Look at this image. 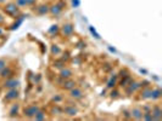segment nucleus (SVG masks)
Returning <instances> with one entry per match:
<instances>
[{"label": "nucleus", "mask_w": 162, "mask_h": 121, "mask_svg": "<svg viewBox=\"0 0 162 121\" xmlns=\"http://www.w3.org/2000/svg\"><path fill=\"white\" fill-rule=\"evenodd\" d=\"M39 109H40V107L38 104H31V105L26 107V108L23 109V115L27 119H33L35 113H37Z\"/></svg>", "instance_id": "nucleus-1"}, {"label": "nucleus", "mask_w": 162, "mask_h": 121, "mask_svg": "<svg viewBox=\"0 0 162 121\" xmlns=\"http://www.w3.org/2000/svg\"><path fill=\"white\" fill-rule=\"evenodd\" d=\"M66 5L64 3H57V4H54V5H51L50 7H49V13H51L52 16H57L60 15V13L62 12V10H64V7Z\"/></svg>", "instance_id": "nucleus-2"}, {"label": "nucleus", "mask_w": 162, "mask_h": 121, "mask_svg": "<svg viewBox=\"0 0 162 121\" xmlns=\"http://www.w3.org/2000/svg\"><path fill=\"white\" fill-rule=\"evenodd\" d=\"M19 85H20V81L17 79H15V78H7L5 81H4L3 86H4V88L10 90V88H17V87H19Z\"/></svg>", "instance_id": "nucleus-3"}, {"label": "nucleus", "mask_w": 162, "mask_h": 121, "mask_svg": "<svg viewBox=\"0 0 162 121\" xmlns=\"http://www.w3.org/2000/svg\"><path fill=\"white\" fill-rule=\"evenodd\" d=\"M84 96V92L82 91V88H79L77 86H74L73 88L70 90V97L72 99H79V98H82Z\"/></svg>", "instance_id": "nucleus-4"}, {"label": "nucleus", "mask_w": 162, "mask_h": 121, "mask_svg": "<svg viewBox=\"0 0 162 121\" xmlns=\"http://www.w3.org/2000/svg\"><path fill=\"white\" fill-rule=\"evenodd\" d=\"M20 96V92L17 88H10L7 90L6 95H5V99L6 101H16Z\"/></svg>", "instance_id": "nucleus-5"}, {"label": "nucleus", "mask_w": 162, "mask_h": 121, "mask_svg": "<svg viewBox=\"0 0 162 121\" xmlns=\"http://www.w3.org/2000/svg\"><path fill=\"white\" fill-rule=\"evenodd\" d=\"M143 114H144V111L141 108L134 107L133 109H130V116L134 120H143Z\"/></svg>", "instance_id": "nucleus-6"}, {"label": "nucleus", "mask_w": 162, "mask_h": 121, "mask_svg": "<svg viewBox=\"0 0 162 121\" xmlns=\"http://www.w3.org/2000/svg\"><path fill=\"white\" fill-rule=\"evenodd\" d=\"M151 114L154 116V120H157V121L162 120V108L159 104H156L151 108Z\"/></svg>", "instance_id": "nucleus-7"}, {"label": "nucleus", "mask_w": 162, "mask_h": 121, "mask_svg": "<svg viewBox=\"0 0 162 121\" xmlns=\"http://www.w3.org/2000/svg\"><path fill=\"white\" fill-rule=\"evenodd\" d=\"M62 113H65V115L67 116H76L78 114V109L77 108H74V105H66L64 109H62Z\"/></svg>", "instance_id": "nucleus-8"}, {"label": "nucleus", "mask_w": 162, "mask_h": 121, "mask_svg": "<svg viewBox=\"0 0 162 121\" xmlns=\"http://www.w3.org/2000/svg\"><path fill=\"white\" fill-rule=\"evenodd\" d=\"M60 78L61 79H64V80H66V79H71L72 77H73V71H72L70 68H66V67H64V68H61V70H60Z\"/></svg>", "instance_id": "nucleus-9"}, {"label": "nucleus", "mask_w": 162, "mask_h": 121, "mask_svg": "<svg viewBox=\"0 0 162 121\" xmlns=\"http://www.w3.org/2000/svg\"><path fill=\"white\" fill-rule=\"evenodd\" d=\"M5 11L9 13V15L17 16L19 15V6H17L16 4H7L6 7H5Z\"/></svg>", "instance_id": "nucleus-10"}, {"label": "nucleus", "mask_w": 162, "mask_h": 121, "mask_svg": "<svg viewBox=\"0 0 162 121\" xmlns=\"http://www.w3.org/2000/svg\"><path fill=\"white\" fill-rule=\"evenodd\" d=\"M49 6L48 4H42V5H39L35 7V13L39 16H44V15H46V13H49Z\"/></svg>", "instance_id": "nucleus-11"}, {"label": "nucleus", "mask_w": 162, "mask_h": 121, "mask_svg": "<svg viewBox=\"0 0 162 121\" xmlns=\"http://www.w3.org/2000/svg\"><path fill=\"white\" fill-rule=\"evenodd\" d=\"M74 86H77V82L72 79H66L62 81V88L66 90V91H70V90L73 88Z\"/></svg>", "instance_id": "nucleus-12"}, {"label": "nucleus", "mask_w": 162, "mask_h": 121, "mask_svg": "<svg viewBox=\"0 0 162 121\" xmlns=\"http://www.w3.org/2000/svg\"><path fill=\"white\" fill-rule=\"evenodd\" d=\"M11 75H12V68L11 67H4V68L0 70V78L1 79H7V78H11Z\"/></svg>", "instance_id": "nucleus-13"}, {"label": "nucleus", "mask_w": 162, "mask_h": 121, "mask_svg": "<svg viewBox=\"0 0 162 121\" xmlns=\"http://www.w3.org/2000/svg\"><path fill=\"white\" fill-rule=\"evenodd\" d=\"M162 97V91L160 88H151V95H150V99L152 101H160Z\"/></svg>", "instance_id": "nucleus-14"}, {"label": "nucleus", "mask_w": 162, "mask_h": 121, "mask_svg": "<svg viewBox=\"0 0 162 121\" xmlns=\"http://www.w3.org/2000/svg\"><path fill=\"white\" fill-rule=\"evenodd\" d=\"M72 33H73V26L71 23H66V24L62 26V34L64 35L70 37V35H72Z\"/></svg>", "instance_id": "nucleus-15"}, {"label": "nucleus", "mask_w": 162, "mask_h": 121, "mask_svg": "<svg viewBox=\"0 0 162 121\" xmlns=\"http://www.w3.org/2000/svg\"><path fill=\"white\" fill-rule=\"evenodd\" d=\"M19 113H20V104L15 103V104H12L10 111H9V116H10V118H16V116L19 115Z\"/></svg>", "instance_id": "nucleus-16"}, {"label": "nucleus", "mask_w": 162, "mask_h": 121, "mask_svg": "<svg viewBox=\"0 0 162 121\" xmlns=\"http://www.w3.org/2000/svg\"><path fill=\"white\" fill-rule=\"evenodd\" d=\"M45 119H46V113L44 110H42V109H39L37 113H35L34 118H33V120H37V121H43Z\"/></svg>", "instance_id": "nucleus-17"}, {"label": "nucleus", "mask_w": 162, "mask_h": 121, "mask_svg": "<svg viewBox=\"0 0 162 121\" xmlns=\"http://www.w3.org/2000/svg\"><path fill=\"white\" fill-rule=\"evenodd\" d=\"M150 95H151V88L149 86L143 87V91H141V95H140V97L143 99H150Z\"/></svg>", "instance_id": "nucleus-18"}, {"label": "nucleus", "mask_w": 162, "mask_h": 121, "mask_svg": "<svg viewBox=\"0 0 162 121\" xmlns=\"http://www.w3.org/2000/svg\"><path fill=\"white\" fill-rule=\"evenodd\" d=\"M143 120H145V121H152V120H154V116H152L151 111H144Z\"/></svg>", "instance_id": "nucleus-19"}, {"label": "nucleus", "mask_w": 162, "mask_h": 121, "mask_svg": "<svg viewBox=\"0 0 162 121\" xmlns=\"http://www.w3.org/2000/svg\"><path fill=\"white\" fill-rule=\"evenodd\" d=\"M51 53H52V55H55V56L60 55V53H61V48L58 47L57 45H52V47H51Z\"/></svg>", "instance_id": "nucleus-20"}, {"label": "nucleus", "mask_w": 162, "mask_h": 121, "mask_svg": "<svg viewBox=\"0 0 162 121\" xmlns=\"http://www.w3.org/2000/svg\"><path fill=\"white\" fill-rule=\"evenodd\" d=\"M115 86H116V77L115 78H111L110 81L107 82V87H109V88H112V87H115Z\"/></svg>", "instance_id": "nucleus-21"}, {"label": "nucleus", "mask_w": 162, "mask_h": 121, "mask_svg": "<svg viewBox=\"0 0 162 121\" xmlns=\"http://www.w3.org/2000/svg\"><path fill=\"white\" fill-rule=\"evenodd\" d=\"M62 99H64V98H62V96L61 95H55L52 97V101L56 103V104H58V103L60 102H62Z\"/></svg>", "instance_id": "nucleus-22"}, {"label": "nucleus", "mask_w": 162, "mask_h": 121, "mask_svg": "<svg viewBox=\"0 0 162 121\" xmlns=\"http://www.w3.org/2000/svg\"><path fill=\"white\" fill-rule=\"evenodd\" d=\"M54 67H57V68H64L65 67V62L64 61H58V62H54Z\"/></svg>", "instance_id": "nucleus-23"}, {"label": "nucleus", "mask_w": 162, "mask_h": 121, "mask_svg": "<svg viewBox=\"0 0 162 121\" xmlns=\"http://www.w3.org/2000/svg\"><path fill=\"white\" fill-rule=\"evenodd\" d=\"M122 114H123V118H124V119H132V116H130V110L124 109V110L122 111Z\"/></svg>", "instance_id": "nucleus-24"}, {"label": "nucleus", "mask_w": 162, "mask_h": 121, "mask_svg": "<svg viewBox=\"0 0 162 121\" xmlns=\"http://www.w3.org/2000/svg\"><path fill=\"white\" fill-rule=\"evenodd\" d=\"M15 4L19 7H23V6H26V0H16Z\"/></svg>", "instance_id": "nucleus-25"}, {"label": "nucleus", "mask_w": 162, "mask_h": 121, "mask_svg": "<svg viewBox=\"0 0 162 121\" xmlns=\"http://www.w3.org/2000/svg\"><path fill=\"white\" fill-rule=\"evenodd\" d=\"M37 0H26V6H33Z\"/></svg>", "instance_id": "nucleus-26"}, {"label": "nucleus", "mask_w": 162, "mask_h": 121, "mask_svg": "<svg viewBox=\"0 0 162 121\" xmlns=\"http://www.w3.org/2000/svg\"><path fill=\"white\" fill-rule=\"evenodd\" d=\"M4 67H6V60H4V58H0V70H1Z\"/></svg>", "instance_id": "nucleus-27"}, {"label": "nucleus", "mask_w": 162, "mask_h": 121, "mask_svg": "<svg viewBox=\"0 0 162 121\" xmlns=\"http://www.w3.org/2000/svg\"><path fill=\"white\" fill-rule=\"evenodd\" d=\"M90 32H92V34H94V35H95V38L96 39H100V35H99L96 32H95V30H94L93 29V27H90Z\"/></svg>", "instance_id": "nucleus-28"}, {"label": "nucleus", "mask_w": 162, "mask_h": 121, "mask_svg": "<svg viewBox=\"0 0 162 121\" xmlns=\"http://www.w3.org/2000/svg\"><path fill=\"white\" fill-rule=\"evenodd\" d=\"M72 5H73V7H78L79 6V0H72Z\"/></svg>", "instance_id": "nucleus-29"}, {"label": "nucleus", "mask_w": 162, "mask_h": 121, "mask_svg": "<svg viewBox=\"0 0 162 121\" xmlns=\"http://www.w3.org/2000/svg\"><path fill=\"white\" fill-rule=\"evenodd\" d=\"M57 30H58V26H52V28L50 29V33H54V32H57Z\"/></svg>", "instance_id": "nucleus-30"}, {"label": "nucleus", "mask_w": 162, "mask_h": 121, "mask_svg": "<svg viewBox=\"0 0 162 121\" xmlns=\"http://www.w3.org/2000/svg\"><path fill=\"white\" fill-rule=\"evenodd\" d=\"M111 97L112 98H117V97H118V92H117V91H112L111 92Z\"/></svg>", "instance_id": "nucleus-31"}, {"label": "nucleus", "mask_w": 162, "mask_h": 121, "mask_svg": "<svg viewBox=\"0 0 162 121\" xmlns=\"http://www.w3.org/2000/svg\"><path fill=\"white\" fill-rule=\"evenodd\" d=\"M3 22H4V17H3L1 15H0V24H1V23H3Z\"/></svg>", "instance_id": "nucleus-32"}, {"label": "nucleus", "mask_w": 162, "mask_h": 121, "mask_svg": "<svg viewBox=\"0 0 162 121\" xmlns=\"http://www.w3.org/2000/svg\"><path fill=\"white\" fill-rule=\"evenodd\" d=\"M4 1H5V0H0V3H4Z\"/></svg>", "instance_id": "nucleus-33"}]
</instances>
